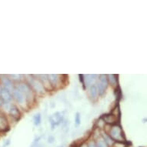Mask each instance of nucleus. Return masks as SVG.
Masks as SVG:
<instances>
[{"label":"nucleus","mask_w":147,"mask_h":147,"mask_svg":"<svg viewBox=\"0 0 147 147\" xmlns=\"http://www.w3.org/2000/svg\"><path fill=\"white\" fill-rule=\"evenodd\" d=\"M107 84H108V82H107V79H106V76L105 75H101L100 76V78H99V82L98 83V91H99V93L100 95H102L105 92L106 89V87H107Z\"/></svg>","instance_id":"f257e3e1"},{"label":"nucleus","mask_w":147,"mask_h":147,"mask_svg":"<svg viewBox=\"0 0 147 147\" xmlns=\"http://www.w3.org/2000/svg\"><path fill=\"white\" fill-rule=\"evenodd\" d=\"M110 136L112 138L117 141H122L123 140V135H122V130L119 126L116 125L112 128L111 132H110Z\"/></svg>","instance_id":"f03ea898"},{"label":"nucleus","mask_w":147,"mask_h":147,"mask_svg":"<svg viewBox=\"0 0 147 147\" xmlns=\"http://www.w3.org/2000/svg\"><path fill=\"white\" fill-rule=\"evenodd\" d=\"M63 115L60 113H56L50 117V123L52 124V127H54L56 125H58L63 122Z\"/></svg>","instance_id":"7ed1b4c3"},{"label":"nucleus","mask_w":147,"mask_h":147,"mask_svg":"<svg viewBox=\"0 0 147 147\" xmlns=\"http://www.w3.org/2000/svg\"><path fill=\"white\" fill-rule=\"evenodd\" d=\"M13 96L19 103L22 104L25 102V95L18 88L13 90Z\"/></svg>","instance_id":"20e7f679"},{"label":"nucleus","mask_w":147,"mask_h":147,"mask_svg":"<svg viewBox=\"0 0 147 147\" xmlns=\"http://www.w3.org/2000/svg\"><path fill=\"white\" fill-rule=\"evenodd\" d=\"M17 88L20 89V91L22 92V93L25 95V96L29 97L31 96V89H30V87H29L27 84L21 83V84H20L18 86Z\"/></svg>","instance_id":"39448f33"},{"label":"nucleus","mask_w":147,"mask_h":147,"mask_svg":"<svg viewBox=\"0 0 147 147\" xmlns=\"http://www.w3.org/2000/svg\"><path fill=\"white\" fill-rule=\"evenodd\" d=\"M1 98L4 100L5 102H8L12 100V95H11V92L9 91L8 89H6L5 88H3L2 89V91H1Z\"/></svg>","instance_id":"423d86ee"},{"label":"nucleus","mask_w":147,"mask_h":147,"mask_svg":"<svg viewBox=\"0 0 147 147\" xmlns=\"http://www.w3.org/2000/svg\"><path fill=\"white\" fill-rule=\"evenodd\" d=\"M30 82H31V85L35 88V89H36V91L39 92H43V85L42 84L39 80L32 79Z\"/></svg>","instance_id":"0eeeda50"},{"label":"nucleus","mask_w":147,"mask_h":147,"mask_svg":"<svg viewBox=\"0 0 147 147\" xmlns=\"http://www.w3.org/2000/svg\"><path fill=\"white\" fill-rule=\"evenodd\" d=\"M2 82H3V84L4 85V86H5V89H8L9 91L12 92V90H14V89H13V86H12V83L9 79L3 77L2 78Z\"/></svg>","instance_id":"6e6552de"},{"label":"nucleus","mask_w":147,"mask_h":147,"mask_svg":"<svg viewBox=\"0 0 147 147\" xmlns=\"http://www.w3.org/2000/svg\"><path fill=\"white\" fill-rule=\"evenodd\" d=\"M98 88L96 85H92L90 86V89H89V93H90V96L92 99H96L97 97V95H98Z\"/></svg>","instance_id":"1a4fd4ad"},{"label":"nucleus","mask_w":147,"mask_h":147,"mask_svg":"<svg viewBox=\"0 0 147 147\" xmlns=\"http://www.w3.org/2000/svg\"><path fill=\"white\" fill-rule=\"evenodd\" d=\"M9 113L11 116L15 117V118L18 119L19 117H20V112H19V110H18V109L14 106H10Z\"/></svg>","instance_id":"9d476101"},{"label":"nucleus","mask_w":147,"mask_h":147,"mask_svg":"<svg viewBox=\"0 0 147 147\" xmlns=\"http://www.w3.org/2000/svg\"><path fill=\"white\" fill-rule=\"evenodd\" d=\"M96 75H86V79H85V81H86V84L87 86H89L90 85L92 84V82H94L96 80Z\"/></svg>","instance_id":"9b49d317"},{"label":"nucleus","mask_w":147,"mask_h":147,"mask_svg":"<svg viewBox=\"0 0 147 147\" xmlns=\"http://www.w3.org/2000/svg\"><path fill=\"white\" fill-rule=\"evenodd\" d=\"M7 126V121L5 116H3V114L0 113V129H4Z\"/></svg>","instance_id":"f8f14e48"},{"label":"nucleus","mask_w":147,"mask_h":147,"mask_svg":"<svg viewBox=\"0 0 147 147\" xmlns=\"http://www.w3.org/2000/svg\"><path fill=\"white\" fill-rule=\"evenodd\" d=\"M49 80L50 81L51 83H53V85L57 84V82L59 81V76L58 75H53V74H50V75L48 76Z\"/></svg>","instance_id":"ddd939ff"},{"label":"nucleus","mask_w":147,"mask_h":147,"mask_svg":"<svg viewBox=\"0 0 147 147\" xmlns=\"http://www.w3.org/2000/svg\"><path fill=\"white\" fill-rule=\"evenodd\" d=\"M40 123H41V116L39 113L36 114L34 116V123L36 125H38L40 124Z\"/></svg>","instance_id":"4468645a"},{"label":"nucleus","mask_w":147,"mask_h":147,"mask_svg":"<svg viewBox=\"0 0 147 147\" xmlns=\"http://www.w3.org/2000/svg\"><path fill=\"white\" fill-rule=\"evenodd\" d=\"M96 146V147H108L106 142L103 141V140H98Z\"/></svg>","instance_id":"2eb2a0df"},{"label":"nucleus","mask_w":147,"mask_h":147,"mask_svg":"<svg viewBox=\"0 0 147 147\" xmlns=\"http://www.w3.org/2000/svg\"><path fill=\"white\" fill-rule=\"evenodd\" d=\"M76 125L78 126V125H80V123H81V119H80V113H77L76 114Z\"/></svg>","instance_id":"dca6fc26"},{"label":"nucleus","mask_w":147,"mask_h":147,"mask_svg":"<svg viewBox=\"0 0 147 147\" xmlns=\"http://www.w3.org/2000/svg\"><path fill=\"white\" fill-rule=\"evenodd\" d=\"M109 77L110 78V79H109V80H110V82H111L112 84H115V83H116V79H115V76H113V75H109Z\"/></svg>","instance_id":"f3484780"},{"label":"nucleus","mask_w":147,"mask_h":147,"mask_svg":"<svg viewBox=\"0 0 147 147\" xmlns=\"http://www.w3.org/2000/svg\"><path fill=\"white\" fill-rule=\"evenodd\" d=\"M54 141H55V138H54V136H49V137L48 138V142H49V143H53Z\"/></svg>","instance_id":"a211bd4d"},{"label":"nucleus","mask_w":147,"mask_h":147,"mask_svg":"<svg viewBox=\"0 0 147 147\" xmlns=\"http://www.w3.org/2000/svg\"><path fill=\"white\" fill-rule=\"evenodd\" d=\"M11 77L13 78V80H20V78L21 77V75H11Z\"/></svg>","instance_id":"6ab92c4d"},{"label":"nucleus","mask_w":147,"mask_h":147,"mask_svg":"<svg viewBox=\"0 0 147 147\" xmlns=\"http://www.w3.org/2000/svg\"><path fill=\"white\" fill-rule=\"evenodd\" d=\"M31 147H41V145L39 144V143H38V142H35L32 144Z\"/></svg>","instance_id":"aec40b11"},{"label":"nucleus","mask_w":147,"mask_h":147,"mask_svg":"<svg viewBox=\"0 0 147 147\" xmlns=\"http://www.w3.org/2000/svg\"><path fill=\"white\" fill-rule=\"evenodd\" d=\"M89 147H96V146L94 143H92H92H90V144H89Z\"/></svg>","instance_id":"412c9836"},{"label":"nucleus","mask_w":147,"mask_h":147,"mask_svg":"<svg viewBox=\"0 0 147 147\" xmlns=\"http://www.w3.org/2000/svg\"><path fill=\"white\" fill-rule=\"evenodd\" d=\"M3 106V101H2V99H0V106Z\"/></svg>","instance_id":"4be33fe9"},{"label":"nucleus","mask_w":147,"mask_h":147,"mask_svg":"<svg viewBox=\"0 0 147 147\" xmlns=\"http://www.w3.org/2000/svg\"><path fill=\"white\" fill-rule=\"evenodd\" d=\"M81 147H88V146H87V145H86V144H83Z\"/></svg>","instance_id":"5701e85b"},{"label":"nucleus","mask_w":147,"mask_h":147,"mask_svg":"<svg viewBox=\"0 0 147 147\" xmlns=\"http://www.w3.org/2000/svg\"><path fill=\"white\" fill-rule=\"evenodd\" d=\"M2 89H3V88H2V87H1V86H0V93H1V91H2Z\"/></svg>","instance_id":"b1692460"},{"label":"nucleus","mask_w":147,"mask_h":147,"mask_svg":"<svg viewBox=\"0 0 147 147\" xmlns=\"http://www.w3.org/2000/svg\"><path fill=\"white\" fill-rule=\"evenodd\" d=\"M59 147H63V146H59Z\"/></svg>","instance_id":"393cba45"}]
</instances>
